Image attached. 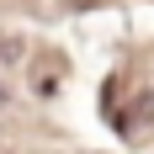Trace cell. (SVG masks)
<instances>
[{
	"label": "cell",
	"mask_w": 154,
	"mask_h": 154,
	"mask_svg": "<svg viewBox=\"0 0 154 154\" xmlns=\"http://www.w3.org/2000/svg\"><path fill=\"white\" fill-rule=\"evenodd\" d=\"M21 53H27V48H21V37H0V64H16Z\"/></svg>",
	"instance_id": "1"
}]
</instances>
